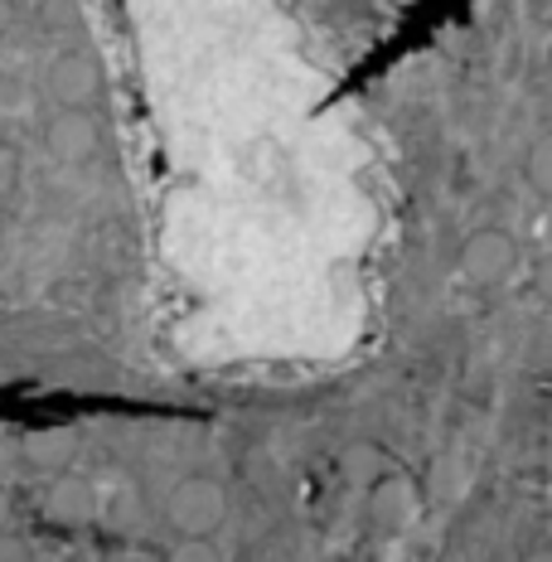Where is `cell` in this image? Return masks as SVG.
Instances as JSON below:
<instances>
[{"mask_svg": "<svg viewBox=\"0 0 552 562\" xmlns=\"http://www.w3.org/2000/svg\"><path fill=\"white\" fill-rule=\"evenodd\" d=\"M223 514H228V495L209 475H184L166 495V524L180 538H214Z\"/></svg>", "mask_w": 552, "mask_h": 562, "instance_id": "1", "label": "cell"}, {"mask_svg": "<svg viewBox=\"0 0 552 562\" xmlns=\"http://www.w3.org/2000/svg\"><path fill=\"white\" fill-rule=\"evenodd\" d=\"M44 92L58 102V112H88L92 102L102 98V68L92 54H58L49 64V74H44Z\"/></svg>", "mask_w": 552, "mask_h": 562, "instance_id": "2", "label": "cell"}, {"mask_svg": "<svg viewBox=\"0 0 552 562\" xmlns=\"http://www.w3.org/2000/svg\"><path fill=\"white\" fill-rule=\"evenodd\" d=\"M514 262H519V243L504 228H480L461 243V272L475 286H499L514 272Z\"/></svg>", "mask_w": 552, "mask_h": 562, "instance_id": "3", "label": "cell"}, {"mask_svg": "<svg viewBox=\"0 0 552 562\" xmlns=\"http://www.w3.org/2000/svg\"><path fill=\"white\" fill-rule=\"evenodd\" d=\"M98 116L92 112H58L49 126H44V150L64 166H83L88 156H98Z\"/></svg>", "mask_w": 552, "mask_h": 562, "instance_id": "4", "label": "cell"}, {"mask_svg": "<svg viewBox=\"0 0 552 562\" xmlns=\"http://www.w3.org/2000/svg\"><path fill=\"white\" fill-rule=\"evenodd\" d=\"M92 505H98V495H92V485L83 475H54L49 490H44V519H49L54 529H78V524H88Z\"/></svg>", "mask_w": 552, "mask_h": 562, "instance_id": "5", "label": "cell"}, {"mask_svg": "<svg viewBox=\"0 0 552 562\" xmlns=\"http://www.w3.org/2000/svg\"><path fill=\"white\" fill-rule=\"evenodd\" d=\"M20 456H25L30 471L64 475L78 456V437L68 427H34V431H25V441H20Z\"/></svg>", "mask_w": 552, "mask_h": 562, "instance_id": "6", "label": "cell"}, {"mask_svg": "<svg viewBox=\"0 0 552 562\" xmlns=\"http://www.w3.org/2000/svg\"><path fill=\"white\" fill-rule=\"evenodd\" d=\"M369 519H373V529L397 533L413 519V485L403 475H379L369 490Z\"/></svg>", "mask_w": 552, "mask_h": 562, "instance_id": "7", "label": "cell"}, {"mask_svg": "<svg viewBox=\"0 0 552 562\" xmlns=\"http://www.w3.org/2000/svg\"><path fill=\"white\" fill-rule=\"evenodd\" d=\"M523 175H528V184H533L538 194H548V190H552V140H548V136H538L533 146H528Z\"/></svg>", "mask_w": 552, "mask_h": 562, "instance_id": "8", "label": "cell"}, {"mask_svg": "<svg viewBox=\"0 0 552 562\" xmlns=\"http://www.w3.org/2000/svg\"><path fill=\"white\" fill-rule=\"evenodd\" d=\"M166 562H223V553L209 543V538H180Z\"/></svg>", "mask_w": 552, "mask_h": 562, "instance_id": "9", "label": "cell"}, {"mask_svg": "<svg viewBox=\"0 0 552 562\" xmlns=\"http://www.w3.org/2000/svg\"><path fill=\"white\" fill-rule=\"evenodd\" d=\"M0 562H34V548L15 533H0Z\"/></svg>", "mask_w": 552, "mask_h": 562, "instance_id": "10", "label": "cell"}, {"mask_svg": "<svg viewBox=\"0 0 552 562\" xmlns=\"http://www.w3.org/2000/svg\"><path fill=\"white\" fill-rule=\"evenodd\" d=\"M10 514H15V499H10V490H5V485H0V533H5Z\"/></svg>", "mask_w": 552, "mask_h": 562, "instance_id": "11", "label": "cell"}, {"mask_svg": "<svg viewBox=\"0 0 552 562\" xmlns=\"http://www.w3.org/2000/svg\"><path fill=\"white\" fill-rule=\"evenodd\" d=\"M10 20H15V5H10V0H0V34L10 30Z\"/></svg>", "mask_w": 552, "mask_h": 562, "instance_id": "12", "label": "cell"}, {"mask_svg": "<svg viewBox=\"0 0 552 562\" xmlns=\"http://www.w3.org/2000/svg\"><path fill=\"white\" fill-rule=\"evenodd\" d=\"M10 5H30V0H10Z\"/></svg>", "mask_w": 552, "mask_h": 562, "instance_id": "13", "label": "cell"}]
</instances>
